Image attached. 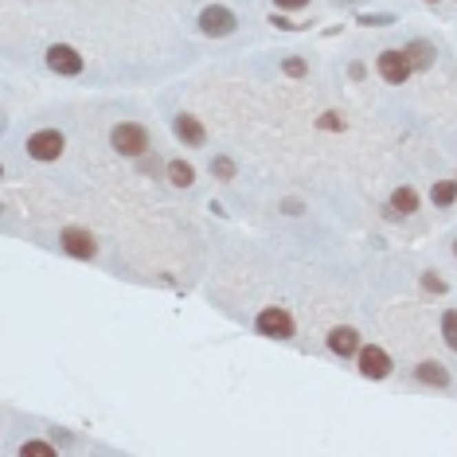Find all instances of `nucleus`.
<instances>
[{
    "label": "nucleus",
    "instance_id": "obj_27",
    "mask_svg": "<svg viewBox=\"0 0 457 457\" xmlns=\"http://www.w3.org/2000/svg\"><path fill=\"white\" fill-rule=\"evenodd\" d=\"M430 4H438V0H430Z\"/></svg>",
    "mask_w": 457,
    "mask_h": 457
},
{
    "label": "nucleus",
    "instance_id": "obj_11",
    "mask_svg": "<svg viewBox=\"0 0 457 457\" xmlns=\"http://www.w3.org/2000/svg\"><path fill=\"white\" fill-rule=\"evenodd\" d=\"M407 55H410V63H414V71H430L434 67V47L426 43V39H414L407 47Z\"/></svg>",
    "mask_w": 457,
    "mask_h": 457
},
{
    "label": "nucleus",
    "instance_id": "obj_20",
    "mask_svg": "<svg viewBox=\"0 0 457 457\" xmlns=\"http://www.w3.org/2000/svg\"><path fill=\"white\" fill-rule=\"evenodd\" d=\"M321 129H344V118H340V114H325V118H321Z\"/></svg>",
    "mask_w": 457,
    "mask_h": 457
},
{
    "label": "nucleus",
    "instance_id": "obj_22",
    "mask_svg": "<svg viewBox=\"0 0 457 457\" xmlns=\"http://www.w3.org/2000/svg\"><path fill=\"white\" fill-rule=\"evenodd\" d=\"M422 286H426V289H434V293H442V289H445V281H442V277H434V274H426V277H422Z\"/></svg>",
    "mask_w": 457,
    "mask_h": 457
},
{
    "label": "nucleus",
    "instance_id": "obj_8",
    "mask_svg": "<svg viewBox=\"0 0 457 457\" xmlns=\"http://www.w3.org/2000/svg\"><path fill=\"white\" fill-rule=\"evenodd\" d=\"M47 67L55 74H78L83 71V55L74 47H67V43H55V47L47 51Z\"/></svg>",
    "mask_w": 457,
    "mask_h": 457
},
{
    "label": "nucleus",
    "instance_id": "obj_18",
    "mask_svg": "<svg viewBox=\"0 0 457 457\" xmlns=\"http://www.w3.org/2000/svg\"><path fill=\"white\" fill-rule=\"evenodd\" d=\"M211 172H215L219 180H235V160H231V157H215V160H211Z\"/></svg>",
    "mask_w": 457,
    "mask_h": 457
},
{
    "label": "nucleus",
    "instance_id": "obj_17",
    "mask_svg": "<svg viewBox=\"0 0 457 457\" xmlns=\"http://www.w3.org/2000/svg\"><path fill=\"white\" fill-rule=\"evenodd\" d=\"M20 457H55V445H47V442H24V445H20Z\"/></svg>",
    "mask_w": 457,
    "mask_h": 457
},
{
    "label": "nucleus",
    "instance_id": "obj_1",
    "mask_svg": "<svg viewBox=\"0 0 457 457\" xmlns=\"http://www.w3.org/2000/svg\"><path fill=\"white\" fill-rule=\"evenodd\" d=\"M109 141H114V149H118L121 157H145V149H149V129L137 125V121H121V125H114Z\"/></svg>",
    "mask_w": 457,
    "mask_h": 457
},
{
    "label": "nucleus",
    "instance_id": "obj_14",
    "mask_svg": "<svg viewBox=\"0 0 457 457\" xmlns=\"http://www.w3.org/2000/svg\"><path fill=\"white\" fill-rule=\"evenodd\" d=\"M169 180L176 184V188H192V180H195V169L188 164V160H172V164H169Z\"/></svg>",
    "mask_w": 457,
    "mask_h": 457
},
{
    "label": "nucleus",
    "instance_id": "obj_12",
    "mask_svg": "<svg viewBox=\"0 0 457 457\" xmlns=\"http://www.w3.org/2000/svg\"><path fill=\"white\" fill-rule=\"evenodd\" d=\"M414 207H418L414 188H395V195H391V215H410Z\"/></svg>",
    "mask_w": 457,
    "mask_h": 457
},
{
    "label": "nucleus",
    "instance_id": "obj_26",
    "mask_svg": "<svg viewBox=\"0 0 457 457\" xmlns=\"http://www.w3.org/2000/svg\"><path fill=\"white\" fill-rule=\"evenodd\" d=\"M337 4H340V0H337ZM344 4H356V0H344Z\"/></svg>",
    "mask_w": 457,
    "mask_h": 457
},
{
    "label": "nucleus",
    "instance_id": "obj_19",
    "mask_svg": "<svg viewBox=\"0 0 457 457\" xmlns=\"http://www.w3.org/2000/svg\"><path fill=\"white\" fill-rule=\"evenodd\" d=\"M360 24H368V28H387V24H395L391 16H360Z\"/></svg>",
    "mask_w": 457,
    "mask_h": 457
},
{
    "label": "nucleus",
    "instance_id": "obj_5",
    "mask_svg": "<svg viewBox=\"0 0 457 457\" xmlns=\"http://www.w3.org/2000/svg\"><path fill=\"white\" fill-rule=\"evenodd\" d=\"M258 332L262 337H274V340H289L293 337V317L286 309H262L258 313Z\"/></svg>",
    "mask_w": 457,
    "mask_h": 457
},
{
    "label": "nucleus",
    "instance_id": "obj_9",
    "mask_svg": "<svg viewBox=\"0 0 457 457\" xmlns=\"http://www.w3.org/2000/svg\"><path fill=\"white\" fill-rule=\"evenodd\" d=\"M328 348L337 352V356H356V352H360L356 328H332V332H328Z\"/></svg>",
    "mask_w": 457,
    "mask_h": 457
},
{
    "label": "nucleus",
    "instance_id": "obj_23",
    "mask_svg": "<svg viewBox=\"0 0 457 457\" xmlns=\"http://www.w3.org/2000/svg\"><path fill=\"white\" fill-rule=\"evenodd\" d=\"M160 169V157L153 153V157H141V172H157Z\"/></svg>",
    "mask_w": 457,
    "mask_h": 457
},
{
    "label": "nucleus",
    "instance_id": "obj_10",
    "mask_svg": "<svg viewBox=\"0 0 457 457\" xmlns=\"http://www.w3.org/2000/svg\"><path fill=\"white\" fill-rule=\"evenodd\" d=\"M176 137H180V141H188V145H204L207 141V129L195 118L180 114V118H176Z\"/></svg>",
    "mask_w": 457,
    "mask_h": 457
},
{
    "label": "nucleus",
    "instance_id": "obj_21",
    "mask_svg": "<svg viewBox=\"0 0 457 457\" xmlns=\"http://www.w3.org/2000/svg\"><path fill=\"white\" fill-rule=\"evenodd\" d=\"M286 74L301 78V74H305V59H286Z\"/></svg>",
    "mask_w": 457,
    "mask_h": 457
},
{
    "label": "nucleus",
    "instance_id": "obj_7",
    "mask_svg": "<svg viewBox=\"0 0 457 457\" xmlns=\"http://www.w3.org/2000/svg\"><path fill=\"white\" fill-rule=\"evenodd\" d=\"M63 251L71 254V258H94V254H98V242H94V235H90V231L67 227V231H63Z\"/></svg>",
    "mask_w": 457,
    "mask_h": 457
},
{
    "label": "nucleus",
    "instance_id": "obj_25",
    "mask_svg": "<svg viewBox=\"0 0 457 457\" xmlns=\"http://www.w3.org/2000/svg\"><path fill=\"white\" fill-rule=\"evenodd\" d=\"M270 24H277V28H286V32H289V28H297V24H289V20H286V16H270Z\"/></svg>",
    "mask_w": 457,
    "mask_h": 457
},
{
    "label": "nucleus",
    "instance_id": "obj_13",
    "mask_svg": "<svg viewBox=\"0 0 457 457\" xmlns=\"http://www.w3.org/2000/svg\"><path fill=\"white\" fill-rule=\"evenodd\" d=\"M418 379L422 383H434V387H445L449 383V372L438 360H426V363H418Z\"/></svg>",
    "mask_w": 457,
    "mask_h": 457
},
{
    "label": "nucleus",
    "instance_id": "obj_16",
    "mask_svg": "<svg viewBox=\"0 0 457 457\" xmlns=\"http://www.w3.org/2000/svg\"><path fill=\"white\" fill-rule=\"evenodd\" d=\"M442 337H445V344L457 352V309H449V313L442 317Z\"/></svg>",
    "mask_w": 457,
    "mask_h": 457
},
{
    "label": "nucleus",
    "instance_id": "obj_28",
    "mask_svg": "<svg viewBox=\"0 0 457 457\" xmlns=\"http://www.w3.org/2000/svg\"><path fill=\"white\" fill-rule=\"evenodd\" d=\"M454 254H457V246H454Z\"/></svg>",
    "mask_w": 457,
    "mask_h": 457
},
{
    "label": "nucleus",
    "instance_id": "obj_6",
    "mask_svg": "<svg viewBox=\"0 0 457 457\" xmlns=\"http://www.w3.org/2000/svg\"><path fill=\"white\" fill-rule=\"evenodd\" d=\"M356 356H360V375H368V379H387V372H391V356H387L383 348L368 344V348H360Z\"/></svg>",
    "mask_w": 457,
    "mask_h": 457
},
{
    "label": "nucleus",
    "instance_id": "obj_4",
    "mask_svg": "<svg viewBox=\"0 0 457 457\" xmlns=\"http://www.w3.org/2000/svg\"><path fill=\"white\" fill-rule=\"evenodd\" d=\"M375 67H379V74H383L387 83H407V78H410V71H414L410 55H407V51H395V47H391V51H383Z\"/></svg>",
    "mask_w": 457,
    "mask_h": 457
},
{
    "label": "nucleus",
    "instance_id": "obj_15",
    "mask_svg": "<svg viewBox=\"0 0 457 457\" xmlns=\"http://www.w3.org/2000/svg\"><path fill=\"white\" fill-rule=\"evenodd\" d=\"M430 200L438 207H449L457 200V184L454 180H438V184H434V192H430Z\"/></svg>",
    "mask_w": 457,
    "mask_h": 457
},
{
    "label": "nucleus",
    "instance_id": "obj_2",
    "mask_svg": "<svg viewBox=\"0 0 457 457\" xmlns=\"http://www.w3.org/2000/svg\"><path fill=\"white\" fill-rule=\"evenodd\" d=\"M63 149H67V141H63L59 129H39L28 137V157H36V160H59Z\"/></svg>",
    "mask_w": 457,
    "mask_h": 457
},
{
    "label": "nucleus",
    "instance_id": "obj_24",
    "mask_svg": "<svg viewBox=\"0 0 457 457\" xmlns=\"http://www.w3.org/2000/svg\"><path fill=\"white\" fill-rule=\"evenodd\" d=\"M277 8H305V4H309V0H274Z\"/></svg>",
    "mask_w": 457,
    "mask_h": 457
},
{
    "label": "nucleus",
    "instance_id": "obj_3",
    "mask_svg": "<svg viewBox=\"0 0 457 457\" xmlns=\"http://www.w3.org/2000/svg\"><path fill=\"white\" fill-rule=\"evenodd\" d=\"M200 32H204V36H215V39L231 36V32H235V12L223 8V4L204 8V12H200Z\"/></svg>",
    "mask_w": 457,
    "mask_h": 457
}]
</instances>
